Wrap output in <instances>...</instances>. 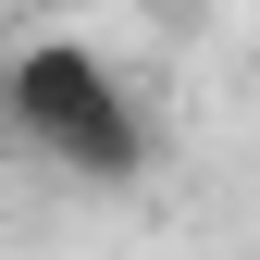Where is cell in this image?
I'll use <instances>...</instances> for the list:
<instances>
[{
  "mask_svg": "<svg viewBox=\"0 0 260 260\" xmlns=\"http://www.w3.org/2000/svg\"><path fill=\"white\" fill-rule=\"evenodd\" d=\"M0 124L38 161H62L75 186H137L149 174V112L87 38H25L0 62Z\"/></svg>",
  "mask_w": 260,
  "mask_h": 260,
  "instance_id": "1",
  "label": "cell"
}]
</instances>
